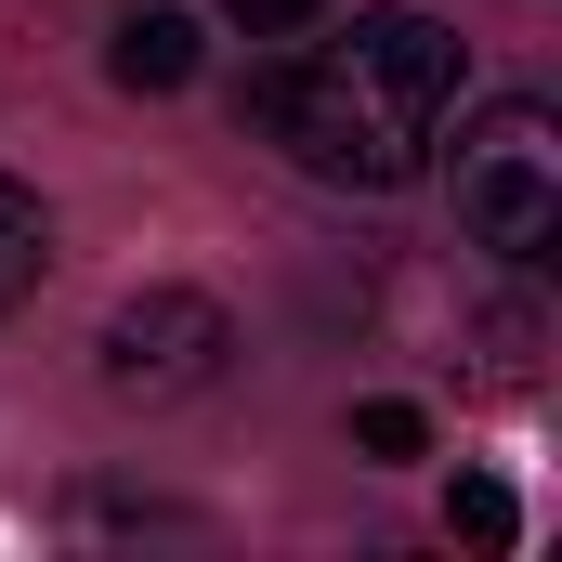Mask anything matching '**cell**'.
Here are the masks:
<instances>
[{"label": "cell", "mask_w": 562, "mask_h": 562, "mask_svg": "<svg viewBox=\"0 0 562 562\" xmlns=\"http://www.w3.org/2000/svg\"><path fill=\"white\" fill-rule=\"evenodd\" d=\"M458 79H471L458 26H431V13H353L340 40H314V53H288V66L249 79V119L314 183L393 196V183H419L431 132L458 119Z\"/></svg>", "instance_id": "1"}, {"label": "cell", "mask_w": 562, "mask_h": 562, "mask_svg": "<svg viewBox=\"0 0 562 562\" xmlns=\"http://www.w3.org/2000/svg\"><path fill=\"white\" fill-rule=\"evenodd\" d=\"M458 236L510 276H537L562 249V119L537 92H497L471 132H458Z\"/></svg>", "instance_id": "2"}, {"label": "cell", "mask_w": 562, "mask_h": 562, "mask_svg": "<svg viewBox=\"0 0 562 562\" xmlns=\"http://www.w3.org/2000/svg\"><path fill=\"white\" fill-rule=\"evenodd\" d=\"M236 367V314L210 301V288H132L105 327H92V393L105 406H196L210 380Z\"/></svg>", "instance_id": "3"}, {"label": "cell", "mask_w": 562, "mask_h": 562, "mask_svg": "<svg viewBox=\"0 0 562 562\" xmlns=\"http://www.w3.org/2000/svg\"><path fill=\"white\" fill-rule=\"evenodd\" d=\"M196 53H210V40H196V13H170V0H144V13L105 26V79H119V92H183Z\"/></svg>", "instance_id": "4"}, {"label": "cell", "mask_w": 562, "mask_h": 562, "mask_svg": "<svg viewBox=\"0 0 562 562\" xmlns=\"http://www.w3.org/2000/svg\"><path fill=\"white\" fill-rule=\"evenodd\" d=\"M40 276H53V210H40V183L0 170V314H26Z\"/></svg>", "instance_id": "5"}, {"label": "cell", "mask_w": 562, "mask_h": 562, "mask_svg": "<svg viewBox=\"0 0 562 562\" xmlns=\"http://www.w3.org/2000/svg\"><path fill=\"white\" fill-rule=\"evenodd\" d=\"M445 524H458L471 550H510V524H524V510H510V484H484V471H458V497H445Z\"/></svg>", "instance_id": "6"}, {"label": "cell", "mask_w": 562, "mask_h": 562, "mask_svg": "<svg viewBox=\"0 0 562 562\" xmlns=\"http://www.w3.org/2000/svg\"><path fill=\"white\" fill-rule=\"evenodd\" d=\"M353 445H367V458H419V445H431V419L380 393V406H353Z\"/></svg>", "instance_id": "7"}, {"label": "cell", "mask_w": 562, "mask_h": 562, "mask_svg": "<svg viewBox=\"0 0 562 562\" xmlns=\"http://www.w3.org/2000/svg\"><path fill=\"white\" fill-rule=\"evenodd\" d=\"M223 26H249V40H314L327 0H223Z\"/></svg>", "instance_id": "8"}]
</instances>
